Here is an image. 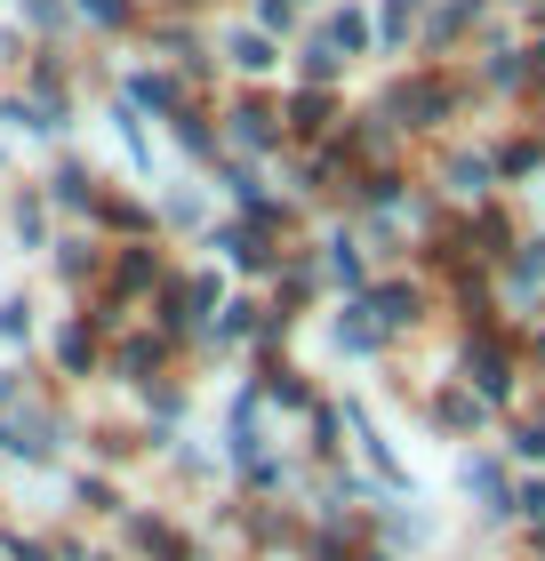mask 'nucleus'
I'll return each instance as SVG.
<instances>
[{
	"label": "nucleus",
	"mask_w": 545,
	"mask_h": 561,
	"mask_svg": "<svg viewBox=\"0 0 545 561\" xmlns=\"http://www.w3.org/2000/svg\"><path fill=\"white\" fill-rule=\"evenodd\" d=\"M89 16H121V0H89Z\"/></svg>",
	"instance_id": "f257e3e1"
}]
</instances>
